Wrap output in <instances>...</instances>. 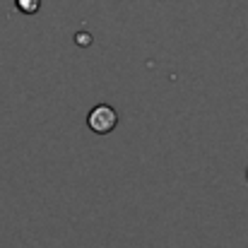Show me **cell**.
<instances>
[{
  "mask_svg": "<svg viewBox=\"0 0 248 248\" xmlns=\"http://www.w3.org/2000/svg\"><path fill=\"white\" fill-rule=\"evenodd\" d=\"M87 125H89V130L96 133V135H108V133L118 125V113H116V108L108 106V104H96V106L89 111V116H87Z\"/></svg>",
  "mask_w": 248,
  "mask_h": 248,
  "instance_id": "1",
  "label": "cell"
},
{
  "mask_svg": "<svg viewBox=\"0 0 248 248\" xmlns=\"http://www.w3.org/2000/svg\"><path fill=\"white\" fill-rule=\"evenodd\" d=\"M78 41H80V44H92V36L87 39V36H82V34H80V36H78Z\"/></svg>",
  "mask_w": 248,
  "mask_h": 248,
  "instance_id": "3",
  "label": "cell"
},
{
  "mask_svg": "<svg viewBox=\"0 0 248 248\" xmlns=\"http://www.w3.org/2000/svg\"><path fill=\"white\" fill-rule=\"evenodd\" d=\"M15 5L22 15H36L41 7V0H15Z\"/></svg>",
  "mask_w": 248,
  "mask_h": 248,
  "instance_id": "2",
  "label": "cell"
}]
</instances>
